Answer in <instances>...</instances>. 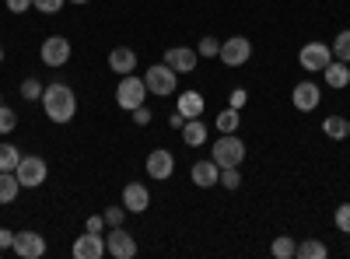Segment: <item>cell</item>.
I'll return each instance as SVG.
<instances>
[{
	"label": "cell",
	"instance_id": "6da1fadb",
	"mask_svg": "<svg viewBox=\"0 0 350 259\" xmlns=\"http://www.w3.org/2000/svg\"><path fill=\"white\" fill-rule=\"evenodd\" d=\"M39 102H42V109H46L49 123H60V126L70 123L74 112H77V95H74L70 84H49Z\"/></svg>",
	"mask_w": 350,
	"mask_h": 259
},
{
	"label": "cell",
	"instance_id": "7a4b0ae2",
	"mask_svg": "<svg viewBox=\"0 0 350 259\" xmlns=\"http://www.w3.org/2000/svg\"><path fill=\"white\" fill-rule=\"evenodd\" d=\"M116 102H120V109H126V112H133L137 105L148 102V84H144V77L123 74L120 88H116Z\"/></svg>",
	"mask_w": 350,
	"mask_h": 259
},
{
	"label": "cell",
	"instance_id": "3957f363",
	"mask_svg": "<svg viewBox=\"0 0 350 259\" xmlns=\"http://www.w3.org/2000/svg\"><path fill=\"white\" fill-rule=\"evenodd\" d=\"M14 176H18L21 186L39 189V186L49 179V165H46L39 154H21V161H18V168H14Z\"/></svg>",
	"mask_w": 350,
	"mask_h": 259
},
{
	"label": "cell",
	"instance_id": "277c9868",
	"mask_svg": "<svg viewBox=\"0 0 350 259\" xmlns=\"http://www.w3.org/2000/svg\"><path fill=\"white\" fill-rule=\"evenodd\" d=\"M221 168H239L245 158V144L235 133H221V140L214 144V154H211Z\"/></svg>",
	"mask_w": 350,
	"mask_h": 259
},
{
	"label": "cell",
	"instance_id": "5b68a950",
	"mask_svg": "<svg viewBox=\"0 0 350 259\" xmlns=\"http://www.w3.org/2000/svg\"><path fill=\"white\" fill-rule=\"evenodd\" d=\"M144 84H148V95H175V84H179V74H175L165 60L148 67V77H144Z\"/></svg>",
	"mask_w": 350,
	"mask_h": 259
},
{
	"label": "cell",
	"instance_id": "8992f818",
	"mask_svg": "<svg viewBox=\"0 0 350 259\" xmlns=\"http://www.w3.org/2000/svg\"><path fill=\"white\" fill-rule=\"evenodd\" d=\"M217 56H221L224 67H242V64H249V56H252V42L245 36H231V39L221 42Z\"/></svg>",
	"mask_w": 350,
	"mask_h": 259
},
{
	"label": "cell",
	"instance_id": "52a82bcc",
	"mask_svg": "<svg viewBox=\"0 0 350 259\" xmlns=\"http://www.w3.org/2000/svg\"><path fill=\"white\" fill-rule=\"evenodd\" d=\"M70 39H64V36H49L46 42H42V49H39V56H42V64L46 67H67V60H70Z\"/></svg>",
	"mask_w": 350,
	"mask_h": 259
},
{
	"label": "cell",
	"instance_id": "ba28073f",
	"mask_svg": "<svg viewBox=\"0 0 350 259\" xmlns=\"http://www.w3.org/2000/svg\"><path fill=\"white\" fill-rule=\"evenodd\" d=\"M329 60H333V49L329 46H323V42H308V46H301V53H298V64L305 67V70H319L323 74L326 67H329Z\"/></svg>",
	"mask_w": 350,
	"mask_h": 259
},
{
	"label": "cell",
	"instance_id": "9c48e42d",
	"mask_svg": "<svg viewBox=\"0 0 350 259\" xmlns=\"http://www.w3.org/2000/svg\"><path fill=\"white\" fill-rule=\"evenodd\" d=\"M105 252L116 256V259H133L137 256V238L130 232H123V224H120L105 235Z\"/></svg>",
	"mask_w": 350,
	"mask_h": 259
},
{
	"label": "cell",
	"instance_id": "30bf717a",
	"mask_svg": "<svg viewBox=\"0 0 350 259\" xmlns=\"http://www.w3.org/2000/svg\"><path fill=\"white\" fill-rule=\"evenodd\" d=\"M21 259H42L46 256V238L39 232H14V245H11Z\"/></svg>",
	"mask_w": 350,
	"mask_h": 259
},
{
	"label": "cell",
	"instance_id": "8fae6325",
	"mask_svg": "<svg viewBox=\"0 0 350 259\" xmlns=\"http://www.w3.org/2000/svg\"><path fill=\"white\" fill-rule=\"evenodd\" d=\"M196 60H200V53L189 49V46H172L165 53V64L175 70V74H193L196 70Z\"/></svg>",
	"mask_w": 350,
	"mask_h": 259
},
{
	"label": "cell",
	"instance_id": "7c38bea8",
	"mask_svg": "<svg viewBox=\"0 0 350 259\" xmlns=\"http://www.w3.org/2000/svg\"><path fill=\"white\" fill-rule=\"evenodd\" d=\"M148 176H151V179H158V182L172 179V176H175V154H172V151H165V148L151 151V154H148Z\"/></svg>",
	"mask_w": 350,
	"mask_h": 259
},
{
	"label": "cell",
	"instance_id": "4fadbf2b",
	"mask_svg": "<svg viewBox=\"0 0 350 259\" xmlns=\"http://www.w3.org/2000/svg\"><path fill=\"white\" fill-rule=\"evenodd\" d=\"M291 102H295L298 112H312V109H319V102H323V92H319L315 81H301V84H295Z\"/></svg>",
	"mask_w": 350,
	"mask_h": 259
},
{
	"label": "cell",
	"instance_id": "5bb4252c",
	"mask_svg": "<svg viewBox=\"0 0 350 259\" xmlns=\"http://www.w3.org/2000/svg\"><path fill=\"white\" fill-rule=\"evenodd\" d=\"M123 207H126V214H144L151 207V193H148V186L144 182H126V189H123Z\"/></svg>",
	"mask_w": 350,
	"mask_h": 259
},
{
	"label": "cell",
	"instance_id": "9a60e30c",
	"mask_svg": "<svg viewBox=\"0 0 350 259\" xmlns=\"http://www.w3.org/2000/svg\"><path fill=\"white\" fill-rule=\"evenodd\" d=\"M105 256V238L95 232H84L74 242V259H102Z\"/></svg>",
	"mask_w": 350,
	"mask_h": 259
},
{
	"label": "cell",
	"instance_id": "2e32d148",
	"mask_svg": "<svg viewBox=\"0 0 350 259\" xmlns=\"http://www.w3.org/2000/svg\"><path fill=\"white\" fill-rule=\"evenodd\" d=\"M189 179H193V186H200V189H211V186H217V179H221V165H217L214 158L196 161L193 172H189Z\"/></svg>",
	"mask_w": 350,
	"mask_h": 259
},
{
	"label": "cell",
	"instance_id": "e0dca14e",
	"mask_svg": "<svg viewBox=\"0 0 350 259\" xmlns=\"http://www.w3.org/2000/svg\"><path fill=\"white\" fill-rule=\"evenodd\" d=\"M109 67H112L116 74H133V67H137V53H133L130 46H116V49L109 53Z\"/></svg>",
	"mask_w": 350,
	"mask_h": 259
},
{
	"label": "cell",
	"instance_id": "ac0fdd59",
	"mask_svg": "<svg viewBox=\"0 0 350 259\" xmlns=\"http://www.w3.org/2000/svg\"><path fill=\"white\" fill-rule=\"evenodd\" d=\"M183 140H186V148H203V144H207V123H203V116L186 120V126H183Z\"/></svg>",
	"mask_w": 350,
	"mask_h": 259
},
{
	"label": "cell",
	"instance_id": "d6986e66",
	"mask_svg": "<svg viewBox=\"0 0 350 259\" xmlns=\"http://www.w3.org/2000/svg\"><path fill=\"white\" fill-rule=\"evenodd\" d=\"M323 77H326V84H329V88L343 92L347 84H350V67H347L343 60H329V67L323 70Z\"/></svg>",
	"mask_w": 350,
	"mask_h": 259
},
{
	"label": "cell",
	"instance_id": "ffe728a7",
	"mask_svg": "<svg viewBox=\"0 0 350 259\" xmlns=\"http://www.w3.org/2000/svg\"><path fill=\"white\" fill-rule=\"evenodd\" d=\"M175 109H179L186 120H196V116H203V95L200 92H183L179 98H175Z\"/></svg>",
	"mask_w": 350,
	"mask_h": 259
},
{
	"label": "cell",
	"instance_id": "44dd1931",
	"mask_svg": "<svg viewBox=\"0 0 350 259\" xmlns=\"http://www.w3.org/2000/svg\"><path fill=\"white\" fill-rule=\"evenodd\" d=\"M18 193H21V182H18L14 172H0V204H4V207L14 204Z\"/></svg>",
	"mask_w": 350,
	"mask_h": 259
},
{
	"label": "cell",
	"instance_id": "7402d4cb",
	"mask_svg": "<svg viewBox=\"0 0 350 259\" xmlns=\"http://www.w3.org/2000/svg\"><path fill=\"white\" fill-rule=\"evenodd\" d=\"M295 256H301V259H326L329 249L319 242V238H308V242H301V245L295 249Z\"/></svg>",
	"mask_w": 350,
	"mask_h": 259
},
{
	"label": "cell",
	"instance_id": "603a6c76",
	"mask_svg": "<svg viewBox=\"0 0 350 259\" xmlns=\"http://www.w3.org/2000/svg\"><path fill=\"white\" fill-rule=\"evenodd\" d=\"M323 133L333 137V140H343V137H350V120H343V116H329V120L323 123Z\"/></svg>",
	"mask_w": 350,
	"mask_h": 259
},
{
	"label": "cell",
	"instance_id": "cb8c5ba5",
	"mask_svg": "<svg viewBox=\"0 0 350 259\" xmlns=\"http://www.w3.org/2000/svg\"><path fill=\"white\" fill-rule=\"evenodd\" d=\"M18 161H21V151L14 144H0V172H14Z\"/></svg>",
	"mask_w": 350,
	"mask_h": 259
},
{
	"label": "cell",
	"instance_id": "d4e9b609",
	"mask_svg": "<svg viewBox=\"0 0 350 259\" xmlns=\"http://www.w3.org/2000/svg\"><path fill=\"white\" fill-rule=\"evenodd\" d=\"M333 60H343V64H350V28H343V32L333 39Z\"/></svg>",
	"mask_w": 350,
	"mask_h": 259
},
{
	"label": "cell",
	"instance_id": "484cf974",
	"mask_svg": "<svg viewBox=\"0 0 350 259\" xmlns=\"http://www.w3.org/2000/svg\"><path fill=\"white\" fill-rule=\"evenodd\" d=\"M295 238H291V235H277L273 238V245H270V252L277 256V259H291V256H295Z\"/></svg>",
	"mask_w": 350,
	"mask_h": 259
},
{
	"label": "cell",
	"instance_id": "4316f807",
	"mask_svg": "<svg viewBox=\"0 0 350 259\" xmlns=\"http://www.w3.org/2000/svg\"><path fill=\"white\" fill-rule=\"evenodd\" d=\"M239 123H242V120H239V109H224L221 116H217V130H221V133H235Z\"/></svg>",
	"mask_w": 350,
	"mask_h": 259
},
{
	"label": "cell",
	"instance_id": "83f0119b",
	"mask_svg": "<svg viewBox=\"0 0 350 259\" xmlns=\"http://www.w3.org/2000/svg\"><path fill=\"white\" fill-rule=\"evenodd\" d=\"M18 126V112L11 105H0V137H8Z\"/></svg>",
	"mask_w": 350,
	"mask_h": 259
},
{
	"label": "cell",
	"instance_id": "f1b7e54d",
	"mask_svg": "<svg viewBox=\"0 0 350 259\" xmlns=\"http://www.w3.org/2000/svg\"><path fill=\"white\" fill-rule=\"evenodd\" d=\"M42 92H46V88H42V84H39L36 77L21 81V98H25V102H36V98H42Z\"/></svg>",
	"mask_w": 350,
	"mask_h": 259
},
{
	"label": "cell",
	"instance_id": "f546056e",
	"mask_svg": "<svg viewBox=\"0 0 350 259\" xmlns=\"http://www.w3.org/2000/svg\"><path fill=\"white\" fill-rule=\"evenodd\" d=\"M224 189H239L242 186V172L239 168H221V179H217Z\"/></svg>",
	"mask_w": 350,
	"mask_h": 259
},
{
	"label": "cell",
	"instance_id": "4dcf8cb0",
	"mask_svg": "<svg viewBox=\"0 0 350 259\" xmlns=\"http://www.w3.org/2000/svg\"><path fill=\"white\" fill-rule=\"evenodd\" d=\"M32 8L42 14H60L64 11V0H32Z\"/></svg>",
	"mask_w": 350,
	"mask_h": 259
},
{
	"label": "cell",
	"instance_id": "1f68e13d",
	"mask_svg": "<svg viewBox=\"0 0 350 259\" xmlns=\"http://www.w3.org/2000/svg\"><path fill=\"white\" fill-rule=\"evenodd\" d=\"M196 53L203 56V60H207V56H217V53H221V42L207 36V39H200V46H196Z\"/></svg>",
	"mask_w": 350,
	"mask_h": 259
},
{
	"label": "cell",
	"instance_id": "d6a6232c",
	"mask_svg": "<svg viewBox=\"0 0 350 259\" xmlns=\"http://www.w3.org/2000/svg\"><path fill=\"white\" fill-rule=\"evenodd\" d=\"M336 228H340V232L343 235H350V204H343V207H336Z\"/></svg>",
	"mask_w": 350,
	"mask_h": 259
},
{
	"label": "cell",
	"instance_id": "836d02e7",
	"mask_svg": "<svg viewBox=\"0 0 350 259\" xmlns=\"http://www.w3.org/2000/svg\"><path fill=\"white\" fill-rule=\"evenodd\" d=\"M123 217H126V207H109V210H105V224H109V228H120Z\"/></svg>",
	"mask_w": 350,
	"mask_h": 259
},
{
	"label": "cell",
	"instance_id": "e575fe53",
	"mask_svg": "<svg viewBox=\"0 0 350 259\" xmlns=\"http://www.w3.org/2000/svg\"><path fill=\"white\" fill-rule=\"evenodd\" d=\"M84 232H95V235H102L105 232V214H92L84 221Z\"/></svg>",
	"mask_w": 350,
	"mask_h": 259
},
{
	"label": "cell",
	"instance_id": "d590c367",
	"mask_svg": "<svg viewBox=\"0 0 350 259\" xmlns=\"http://www.w3.org/2000/svg\"><path fill=\"white\" fill-rule=\"evenodd\" d=\"M133 123H137V126H148V123H151V109H148V105H137V109H133Z\"/></svg>",
	"mask_w": 350,
	"mask_h": 259
},
{
	"label": "cell",
	"instance_id": "8d00e7d4",
	"mask_svg": "<svg viewBox=\"0 0 350 259\" xmlns=\"http://www.w3.org/2000/svg\"><path fill=\"white\" fill-rule=\"evenodd\" d=\"M8 11L11 14H25V11H32V0H4Z\"/></svg>",
	"mask_w": 350,
	"mask_h": 259
},
{
	"label": "cell",
	"instance_id": "74e56055",
	"mask_svg": "<svg viewBox=\"0 0 350 259\" xmlns=\"http://www.w3.org/2000/svg\"><path fill=\"white\" fill-rule=\"evenodd\" d=\"M245 98H249V95H245V88H235V92H231V109H242V105H245Z\"/></svg>",
	"mask_w": 350,
	"mask_h": 259
},
{
	"label": "cell",
	"instance_id": "f35d334b",
	"mask_svg": "<svg viewBox=\"0 0 350 259\" xmlns=\"http://www.w3.org/2000/svg\"><path fill=\"white\" fill-rule=\"evenodd\" d=\"M14 245V232H8V228H0V249H11Z\"/></svg>",
	"mask_w": 350,
	"mask_h": 259
},
{
	"label": "cell",
	"instance_id": "ab89813d",
	"mask_svg": "<svg viewBox=\"0 0 350 259\" xmlns=\"http://www.w3.org/2000/svg\"><path fill=\"white\" fill-rule=\"evenodd\" d=\"M183 126H186V116L175 109V112H172V130H183Z\"/></svg>",
	"mask_w": 350,
	"mask_h": 259
},
{
	"label": "cell",
	"instance_id": "60d3db41",
	"mask_svg": "<svg viewBox=\"0 0 350 259\" xmlns=\"http://www.w3.org/2000/svg\"><path fill=\"white\" fill-rule=\"evenodd\" d=\"M70 4H88V0H70Z\"/></svg>",
	"mask_w": 350,
	"mask_h": 259
},
{
	"label": "cell",
	"instance_id": "b9f144b4",
	"mask_svg": "<svg viewBox=\"0 0 350 259\" xmlns=\"http://www.w3.org/2000/svg\"><path fill=\"white\" fill-rule=\"evenodd\" d=\"M0 60H4V46H0Z\"/></svg>",
	"mask_w": 350,
	"mask_h": 259
},
{
	"label": "cell",
	"instance_id": "7bdbcfd3",
	"mask_svg": "<svg viewBox=\"0 0 350 259\" xmlns=\"http://www.w3.org/2000/svg\"><path fill=\"white\" fill-rule=\"evenodd\" d=\"M0 105H4V98H0Z\"/></svg>",
	"mask_w": 350,
	"mask_h": 259
}]
</instances>
